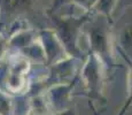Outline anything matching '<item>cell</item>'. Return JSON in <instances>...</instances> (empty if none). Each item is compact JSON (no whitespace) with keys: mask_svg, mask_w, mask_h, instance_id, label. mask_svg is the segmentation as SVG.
<instances>
[{"mask_svg":"<svg viewBox=\"0 0 132 115\" xmlns=\"http://www.w3.org/2000/svg\"><path fill=\"white\" fill-rule=\"evenodd\" d=\"M27 1L28 0H5V4L9 8H16V7L19 8L27 4Z\"/></svg>","mask_w":132,"mask_h":115,"instance_id":"1","label":"cell"}]
</instances>
